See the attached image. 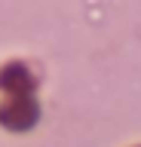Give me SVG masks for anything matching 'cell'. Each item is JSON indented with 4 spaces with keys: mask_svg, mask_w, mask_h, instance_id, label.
Listing matches in <instances>:
<instances>
[{
    "mask_svg": "<svg viewBox=\"0 0 141 147\" xmlns=\"http://www.w3.org/2000/svg\"><path fill=\"white\" fill-rule=\"evenodd\" d=\"M0 119L9 129H28L37 119V104L31 95H16L6 107H0Z\"/></svg>",
    "mask_w": 141,
    "mask_h": 147,
    "instance_id": "1",
    "label": "cell"
},
{
    "mask_svg": "<svg viewBox=\"0 0 141 147\" xmlns=\"http://www.w3.org/2000/svg\"><path fill=\"white\" fill-rule=\"evenodd\" d=\"M0 86L9 89L12 95H28V89L34 86V77L25 64H9V67L0 71Z\"/></svg>",
    "mask_w": 141,
    "mask_h": 147,
    "instance_id": "2",
    "label": "cell"
}]
</instances>
